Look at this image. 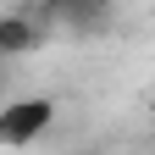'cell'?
Listing matches in <instances>:
<instances>
[{"label": "cell", "instance_id": "cell-1", "mask_svg": "<svg viewBox=\"0 0 155 155\" xmlns=\"http://www.w3.org/2000/svg\"><path fill=\"white\" fill-rule=\"evenodd\" d=\"M116 0H45V33H105Z\"/></svg>", "mask_w": 155, "mask_h": 155}, {"label": "cell", "instance_id": "cell-2", "mask_svg": "<svg viewBox=\"0 0 155 155\" xmlns=\"http://www.w3.org/2000/svg\"><path fill=\"white\" fill-rule=\"evenodd\" d=\"M50 127H55V100H45V94L11 100L6 111H0V139H6L11 150H22V144H33V139H45Z\"/></svg>", "mask_w": 155, "mask_h": 155}, {"label": "cell", "instance_id": "cell-3", "mask_svg": "<svg viewBox=\"0 0 155 155\" xmlns=\"http://www.w3.org/2000/svg\"><path fill=\"white\" fill-rule=\"evenodd\" d=\"M45 22L39 17H22V11H11L6 22H0V45H6V55H28V50H39L45 45Z\"/></svg>", "mask_w": 155, "mask_h": 155}]
</instances>
